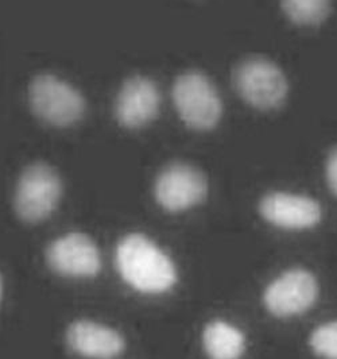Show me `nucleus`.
<instances>
[{"mask_svg":"<svg viewBox=\"0 0 337 359\" xmlns=\"http://www.w3.org/2000/svg\"><path fill=\"white\" fill-rule=\"evenodd\" d=\"M67 341L76 354L85 358L112 359L125 350V339L118 331L88 320L71 324Z\"/></svg>","mask_w":337,"mask_h":359,"instance_id":"nucleus-11","label":"nucleus"},{"mask_svg":"<svg viewBox=\"0 0 337 359\" xmlns=\"http://www.w3.org/2000/svg\"><path fill=\"white\" fill-rule=\"evenodd\" d=\"M61 192V180L52 166L41 162L30 165L17 185L15 210L25 222H41L55 210Z\"/></svg>","mask_w":337,"mask_h":359,"instance_id":"nucleus-5","label":"nucleus"},{"mask_svg":"<svg viewBox=\"0 0 337 359\" xmlns=\"http://www.w3.org/2000/svg\"><path fill=\"white\" fill-rule=\"evenodd\" d=\"M287 18L301 26L319 25L328 17L331 0H281Z\"/></svg>","mask_w":337,"mask_h":359,"instance_id":"nucleus-13","label":"nucleus"},{"mask_svg":"<svg viewBox=\"0 0 337 359\" xmlns=\"http://www.w3.org/2000/svg\"><path fill=\"white\" fill-rule=\"evenodd\" d=\"M259 210L268 223L290 230L313 227L322 215L316 200L287 192L267 194L261 200Z\"/></svg>","mask_w":337,"mask_h":359,"instance_id":"nucleus-10","label":"nucleus"},{"mask_svg":"<svg viewBox=\"0 0 337 359\" xmlns=\"http://www.w3.org/2000/svg\"><path fill=\"white\" fill-rule=\"evenodd\" d=\"M1 289H3V284H1V278H0V297H1Z\"/></svg>","mask_w":337,"mask_h":359,"instance_id":"nucleus-16","label":"nucleus"},{"mask_svg":"<svg viewBox=\"0 0 337 359\" xmlns=\"http://www.w3.org/2000/svg\"><path fill=\"white\" fill-rule=\"evenodd\" d=\"M319 296L316 277L303 269L289 270L273 281L265 292L267 309L281 318L308 311Z\"/></svg>","mask_w":337,"mask_h":359,"instance_id":"nucleus-7","label":"nucleus"},{"mask_svg":"<svg viewBox=\"0 0 337 359\" xmlns=\"http://www.w3.org/2000/svg\"><path fill=\"white\" fill-rule=\"evenodd\" d=\"M233 83L240 97L258 109L282 106L289 92L282 69L263 57L243 60L233 72Z\"/></svg>","mask_w":337,"mask_h":359,"instance_id":"nucleus-4","label":"nucleus"},{"mask_svg":"<svg viewBox=\"0 0 337 359\" xmlns=\"http://www.w3.org/2000/svg\"><path fill=\"white\" fill-rule=\"evenodd\" d=\"M310 346L319 357L337 359V322L317 327L310 337Z\"/></svg>","mask_w":337,"mask_h":359,"instance_id":"nucleus-14","label":"nucleus"},{"mask_svg":"<svg viewBox=\"0 0 337 359\" xmlns=\"http://www.w3.org/2000/svg\"><path fill=\"white\" fill-rule=\"evenodd\" d=\"M202 341L211 359H239L246 350L243 332L235 325L221 320H216L205 327Z\"/></svg>","mask_w":337,"mask_h":359,"instance_id":"nucleus-12","label":"nucleus"},{"mask_svg":"<svg viewBox=\"0 0 337 359\" xmlns=\"http://www.w3.org/2000/svg\"><path fill=\"white\" fill-rule=\"evenodd\" d=\"M46 257L50 268L67 277H93L102 268L100 252L93 241L84 233H71L55 239Z\"/></svg>","mask_w":337,"mask_h":359,"instance_id":"nucleus-8","label":"nucleus"},{"mask_svg":"<svg viewBox=\"0 0 337 359\" xmlns=\"http://www.w3.org/2000/svg\"><path fill=\"white\" fill-rule=\"evenodd\" d=\"M160 93L157 84L144 76L128 79L115 102V116L122 126L139 128L158 115Z\"/></svg>","mask_w":337,"mask_h":359,"instance_id":"nucleus-9","label":"nucleus"},{"mask_svg":"<svg viewBox=\"0 0 337 359\" xmlns=\"http://www.w3.org/2000/svg\"><path fill=\"white\" fill-rule=\"evenodd\" d=\"M173 102L181 121L191 128L207 131L216 126L223 103L212 81L197 71L179 74L173 84Z\"/></svg>","mask_w":337,"mask_h":359,"instance_id":"nucleus-2","label":"nucleus"},{"mask_svg":"<svg viewBox=\"0 0 337 359\" xmlns=\"http://www.w3.org/2000/svg\"><path fill=\"white\" fill-rule=\"evenodd\" d=\"M325 175L331 191L337 196V146H335L328 154L325 163Z\"/></svg>","mask_w":337,"mask_h":359,"instance_id":"nucleus-15","label":"nucleus"},{"mask_svg":"<svg viewBox=\"0 0 337 359\" xmlns=\"http://www.w3.org/2000/svg\"><path fill=\"white\" fill-rule=\"evenodd\" d=\"M154 192L162 208L179 212L201 203L207 196L208 184L197 168L176 162L166 166L158 175Z\"/></svg>","mask_w":337,"mask_h":359,"instance_id":"nucleus-6","label":"nucleus"},{"mask_svg":"<svg viewBox=\"0 0 337 359\" xmlns=\"http://www.w3.org/2000/svg\"><path fill=\"white\" fill-rule=\"evenodd\" d=\"M116 265L125 283L139 292L162 293L177 283L172 259L141 233L127 235L121 241Z\"/></svg>","mask_w":337,"mask_h":359,"instance_id":"nucleus-1","label":"nucleus"},{"mask_svg":"<svg viewBox=\"0 0 337 359\" xmlns=\"http://www.w3.org/2000/svg\"><path fill=\"white\" fill-rule=\"evenodd\" d=\"M29 100L36 116L52 126L74 125L85 112L81 92L53 74H39L33 79Z\"/></svg>","mask_w":337,"mask_h":359,"instance_id":"nucleus-3","label":"nucleus"}]
</instances>
